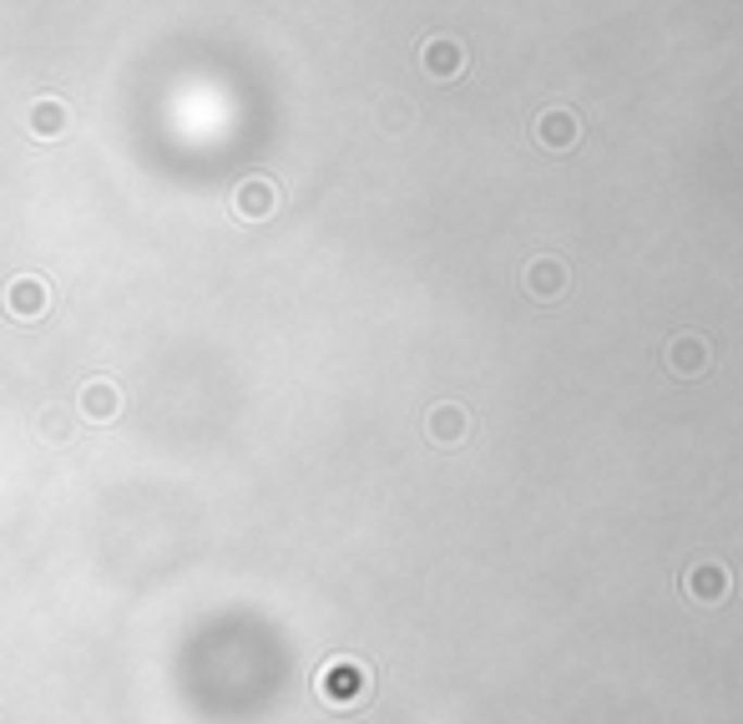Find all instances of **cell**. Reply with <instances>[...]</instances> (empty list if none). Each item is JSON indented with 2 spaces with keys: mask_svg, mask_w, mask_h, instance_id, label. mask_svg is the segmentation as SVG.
I'll return each mask as SVG.
<instances>
[{
  "mask_svg": "<svg viewBox=\"0 0 743 724\" xmlns=\"http://www.w3.org/2000/svg\"><path fill=\"white\" fill-rule=\"evenodd\" d=\"M319 699L329 710H360L369 699V669L360 659H329L319 669Z\"/></svg>",
  "mask_w": 743,
  "mask_h": 724,
  "instance_id": "cell-1",
  "label": "cell"
},
{
  "mask_svg": "<svg viewBox=\"0 0 743 724\" xmlns=\"http://www.w3.org/2000/svg\"><path fill=\"white\" fill-rule=\"evenodd\" d=\"M663 365H668L678 380H698L703 370L714 365V350H708V340H703V335L683 329V335H672V340H668V350H663Z\"/></svg>",
  "mask_w": 743,
  "mask_h": 724,
  "instance_id": "cell-2",
  "label": "cell"
},
{
  "mask_svg": "<svg viewBox=\"0 0 743 724\" xmlns=\"http://www.w3.org/2000/svg\"><path fill=\"white\" fill-rule=\"evenodd\" d=\"M683 592L693 598V603L714 608V603H723V598L733 592V577H729V567H723V562L703 558V562H693V567L683 573Z\"/></svg>",
  "mask_w": 743,
  "mask_h": 724,
  "instance_id": "cell-3",
  "label": "cell"
},
{
  "mask_svg": "<svg viewBox=\"0 0 743 724\" xmlns=\"http://www.w3.org/2000/svg\"><path fill=\"white\" fill-rule=\"evenodd\" d=\"M0 304H5V314H15V320H41V314L51 310V284L36 279V274H21V279L5 284Z\"/></svg>",
  "mask_w": 743,
  "mask_h": 724,
  "instance_id": "cell-4",
  "label": "cell"
},
{
  "mask_svg": "<svg viewBox=\"0 0 743 724\" xmlns=\"http://www.w3.org/2000/svg\"><path fill=\"white\" fill-rule=\"evenodd\" d=\"M526 295L537 299V304H552V299H562L567 295V264L562 259H531L526 264Z\"/></svg>",
  "mask_w": 743,
  "mask_h": 724,
  "instance_id": "cell-5",
  "label": "cell"
},
{
  "mask_svg": "<svg viewBox=\"0 0 743 724\" xmlns=\"http://www.w3.org/2000/svg\"><path fill=\"white\" fill-rule=\"evenodd\" d=\"M278 208V188L268 178H248V183H238V192H234V213L243 223H263L268 213Z\"/></svg>",
  "mask_w": 743,
  "mask_h": 724,
  "instance_id": "cell-6",
  "label": "cell"
},
{
  "mask_svg": "<svg viewBox=\"0 0 743 724\" xmlns=\"http://www.w3.org/2000/svg\"><path fill=\"white\" fill-rule=\"evenodd\" d=\"M577 117H571L567 107H552V112H541L537 117V142L546 152H567V148H577Z\"/></svg>",
  "mask_w": 743,
  "mask_h": 724,
  "instance_id": "cell-7",
  "label": "cell"
},
{
  "mask_svg": "<svg viewBox=\"0 0 743 724\" xmlns=\"http://www.w3.org/2000/svg\"><path fill=\"white\" fill-rule=\"evenodd\" d=\"M420 66L436 76V82H451V76H461V66H466V51H461V41H451V36H436V41H425Z\"/></svg>",
  "mask_w": 743,
  "mask_h": 724,
  "instance_id": "cell-8",
  "label": "cell"
},
{
  "mask_svg": "<svg viewBox=\"0 0 743 724\" xmlns=\"http://www.w3.org/2000/svg\"><path fill=\"white\" fill-rule=\"evenodd\" d=\"M117 411H122V390L112 380H87L81 385V415L87 421H97V426H106V421H117Z\"/></svg>",
  "mask_w": 743,
  "mask_h": 724,
  "instance_id": "cell-9",
  "label": "cell"
},
{
  "mask_svg": "<svg viewBox=\"0 0 743 724\" xmlns=\"http://www.w3.org/2000/svg\"><path fill=\"white\" fill-rule=\"evenodd\" d=\"M425 430H430V441H436V446H461L470 436L466 405H436V411H430V421H425Z\"/></svg>",
  "mask_w": 743,
  "mask_h": 724,
  "instance_id": "cell-10",
  "label": "cell"
},
{
  "mask_svg": "<svg viewBox=\"0 0 743 724\" xmlns=\"http://www.w3.org/2000/svg\"><path fill=\"white\" fill-rule=\"evenodd\" d=\"M30 133L36 137H61L66 127H72V112H66V102L61 97H41V102H30Z\"/></svg>",
  "mask_w": 743,
  "mask_h": 724,
  "instance_id": "cell-11",
  "label": "cell"
},
{
  "mask_svg": "<svg viewBox=\"0 0 743 724\" xmlns=\"http://www.w3.org/2000/svg\"><path fill=\"white\" fill-rule=\"evenodd\" d=\"M36 430H41V441H72V411L66 405H46Z\"/></svg>",
  "mask_w": 743,
  "mask_h": 724,
  "instance_id": "cell-12",
  "label": "cell"
}]
</instances>
